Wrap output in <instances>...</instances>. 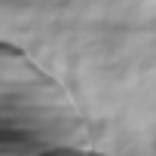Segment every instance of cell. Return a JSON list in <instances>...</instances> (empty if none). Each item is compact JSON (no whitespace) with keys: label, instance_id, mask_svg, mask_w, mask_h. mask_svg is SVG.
Wrapping results in <instances>:
<instances>
[{"label":"cell","instance_id":"cell-1","mask_svg":"<svg viewBox=\"0 0 156 156\" xmlns=\"http://www.w3.org/2000/svg\"><path fill=\"white\" fill-rule=\"evenodd\" d=\"M37 156H98L95 150H83V147H76V144H52L46 150H40Z\"/></svg>","mask_w":156,"mask_h":156},{"label":"cell","instance_id":"cell-2","mask_svg":"<svg viewBox=\"0 0 156 156\" xmlns=\"http://www.w3.org/2000/svg\"><path fill=\"white\" fill-rule=\"evenodd\" d=\"M98 156H104V153H98Z\"/></svg>","mask_w":156,"mask_h":156}]
</instances>
